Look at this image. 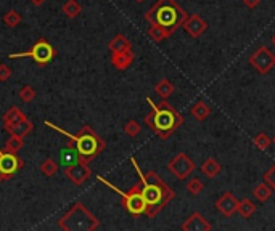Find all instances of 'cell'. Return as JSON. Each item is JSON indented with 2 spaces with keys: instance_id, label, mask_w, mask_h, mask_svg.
<instances>
[{
  "instance_id": "7402d4cb",
  "label": "cell",
  "mask_w": 275,
  "mask_h": 231,
  "mask_svg": "<svg viewBox=\"0 0 275 231\" xmlns=\"http://www.w3.org/2000/svg\"><path fill=\"white\" fill-rule=\"evenodd\" d=\"M190 113H191V116L195 117V120H198V122H203V120H206L211 116V108L204 103V101H196V103L191 106V110H190Z\"/></svg>"
},
{
  "instance_id": "52a82bcc",
  "label": "cell",
  "mask_w": 275,
  "mask_h": 231,
  "mask_svg": "<svg viewBox=\"0 0 275 231\" xmlns=\"http://www.w3.org/2000/svg\"><path fill=\"white\" fill-rule=\"evenodd\" d=\"M57 55V52H55L53 45L50 42H47L45 39H39L36 44L27 52H23V53H10L8 58L10 59H16V58H31L32 61H36L37 64L40 66H45L49 64L50 61L55 58Z\"/></svg>"
},
{
  "instance_id": "d590c367",
  "label": "cell",
  "mask_w": 275,
  "mask_h": 231,
  "mask_svg": "<svg viewBox=\"0 0 275 231\" xmlns=\"http://www.w3.org/2000/svg\"><path fill=\"white\" fill-rule=\"evenodd\" d=\"M243 3L248 6L250 10H254V8H258V6H259L261 0H243Z\"/></svg>"
},
{
  "instance_id": "836d02e7",
  "label": "cell",
  "mask_w": 275,
  "mask_h": 231,
  "mask_svg": "<svg viewBox=\"0 0 275 231\" xmlns=\"http://www.w3.org/2000/svg\"><path fill=\"white\" fill-rule=\"evenodd\" d=\"M263 180L264 181H267L269 185L274 188V191H275V164L267 171L266 173H264V176H263Z\"/></svg>"
},
{
  "instance_id": "9c48e42d",
  "label": "cell",
  "mask_w": 275,
  "mask_h": 231,
  "mask_svg": "<svg viewBox=\"0 0 275 231\" xmlns=\"http://www.w3.org/2000/svg\"><path fill=\"white\" fill-rule=\"evenodd\" d=\"M250 64L256 69L259 74H269L272 67L275 66V55L269 47H259V49L250 57Z\"/></svg>"
},
{
  "instance_id": "83f0119b",
  "label": "cell",
  "mask_w": 275,
  "mask_h": 231,
  "mask_svg": "<svg viewBox=\"0 0 275 231\" xmlns=\"http://www.w3.org/2000/svg\"><path fill=\"white\" fill-rule=\"evenodd\" d=\"M24 143V138L23 137H18V135H10V138L6 140L5 143V151H10V153H18L19 149L23 148Z\"/></svg>"
},
{
  "instance_id": "f35d334b",
  "label": "cell",
  "mask_w": 275,
  "mask_h": 231,
  "mask_svg": "<svg viewBox=\"0 0 275 231\" xmlns=\"http://www.w3.org/2000/svg\"><path fill=\"white\" fill-rule=\"evenodd\" d=\"M271 40H272V44L275 45V34H274V36H272V39H271Z\"/></svg>"
},
{
  "instance_id": "3957f363",
  "label": "cell",
  "mask_w": 275,
  "mask_h": 231,
  "mask_svg": "<svg viewBox=\"0 0 275 231\" xmlns=\"http://www.w3.org/2000/svg\"><path fill=\"white\" fill-rule=\"evenodd\" d=\"M187 18V11L179 5L177 0H156L155 5L145 11V19L150 24L163 26L173 34L182 28Z\"/></svg>"
},
{
  "instance_id": "d6986e66",
  "label": "cell",
  "mask_w": 275,
  "mask_h": 231,
  "mask_svg": "<svg viewBox=\"0 0 275 231\" xmlns=\"http://www.w3.org/2000/svg\"><path fill=\"white\" fill-rule=\"evenodd\" d=\"M200 171L208 176V178H216V176L221 173V171H222V166L219 164L217 162V159H214V158H208L206 159L203 164H201V167H200Z\"/></svg>"
},
{
  "instance_id": "ffe728a7",
  "label": "cell",
  "mask_w": 275,
  "mask_h": 231,
  "mask_svg": "<svg viewBox=\"0 0 275 231\" xmlns=\"http://www.w3.org/2000/svg\"><path fill=\"white\" fill-rule=\"evenodd\" d=\"M147 34H148V37L156 44H160V42H163V40H166L173 36V32H171L169 29L163 28V26H158V24H151L147 31Z\"/></svg>"
},
{
  "instance_id": "7c38bea8",
  "label": "cell",
  "mask_w": 275,
  "mask_h": 231,
  "mask_svg": "<svg viewBox=\"0 0 275 231\" xmlns=\"http://www.w3.org/2000/svg\"><path fill=\"white\" fill-rule=\"evenodd\" d=\"M182 28L190 37L198 39L208 31V23H206L200 15H188V18L185 19V23L182 24Z\"/></svg>"
},
{
  "instance_id": "7a4b0ae2",
  "label": "cell",
  "mask_w": 275,
  "mask_h": 231,
  "mask_svg": "<svg viewBox=\"0 0 275 231\" xmlns=\"http://www.w3.org/2000/svg\"><path fill=\"white\" fill-rule=\"evenodd\" d=\"M147 103L151 106V113L143 117L145 125L150 127L161 140H168L183 124L182 114L168 103V100L155 103L150 97H147Z\"/></svg>"
},
{
  "instance_id": "ab89813d",
  "label": "cell",
  "mask_w": 275,
  "mask_h": 231,
  "mask_svg": "<svg viewBox=\"0 0 275 231\" xmlns=\"http://www.w3.org/2000/svg\"><path fill=\"white\" fill-rule=\"evenodd\" d=\"M135 2H139V3H140V2H145V0H135Z\"/></svg>"
},
{
  "instance_id": "60d3db41",
  "label": "cell",
  "mask_w": 275,
  "mask_h": 231,
  "mask_svg": "<svg viewBox=\"0 0 275 231\" xmlns=\"http://www.w3.org/2000/svg\"><path fill=\"white\" fill-rule=\"evenodd\" d=\"M272 143H275V137H274V138H272Z\"/></svg>"
},
{
  "instance_id": "5b68a950",
  "label": "cell",
  "mask_w": 275,
  "mask_h": 231,
  "mask_svg": "<svg viewBox=\"0 0 275 231\" xmlns=\"http://www.w3.org/2000/svg\"><path fill=\"white\" fill-rule=\"evenodd\" d=\"M98 225V219L82 202H76L58 222V227L65 231H93Z\"/></svg>"
},
{
  "instance_id": "8d00e7d4",
  "label": "cell",
  "mask_w": 275,
  "mask_h": 231,
  "mask_svg": "<svg viewBox=\"0 0 275 231\" xmlns=\"http://www.w3.org/2000/svg\"><path fill=\"white\" fill-rule=\"evenodd\" d=\"M10 178V176L8 175H5L3 172H0V183H3V181H6V180H8Z\"/></svg>"
},
{
  "instance_id": "1f68e13d",
  "label": "cell",
  "mask_w": 275,
  "mask_h": 231,
  "mask_svg": "<svg viewBox=\"0 0 275 231\" xmlns=\"http://www.w3.org/2000/svg\"><path fill=\"white\" fill-rule=\"evenodd\" d=\"M124 132H126L127 137L135 138L137 135H139V133L142 132V127H140V124H139V122H137V120L130 119V120H127V122H126V125H124Z\"/></svg>"
},
{
  "instance_id": "9a60e30c",
  "label": "cell",
  "mask_w": 275,
  "mask_h": 231,
  "mask_svg": "<svg viewBox=\"0 0 275 231\" xmlns=\"http://www.w3.org/2000/svg\"><path fill=\"white\" fill-rule=\"evenodd\" d=\"M60 162H61V166H63L65 169L66 167H71L74 164H78V162H81L79 151L76 149L73 141H71L70 146H66V148H63L60 151Z\"/></svg>"
},
{
  "instance_id": "44dd1931",
  "label": "cell",
  "mask_w": 275,
  "mask_h": 231,
  "mask_svg": "<svg viewBox=\"0 0 275 231\" xmlns=\"http://www.w3.org/2000/svg\"><path fill=\"white\" fill-rule=\"evenodd\" d=\"M272 194H274V188H272L267 181L259 183V185H256V186H254V189H253V196H254V198H256L259 202L269 201V199L272 198Z\"/></svg>"
},
{
  "instance_id": "ac0fdd59",
  "label": "cell",
  "mask_w": 275,
  "mask_h": 231,
  "mask_svg": "<svg viewBox=\"0 0 275 231\" xmlns=\"http://www.w3.org/2000/svg\"><path fill=\"white\" fill-rule=\"evenodd\" d=\"M108 49H109V52H111V53H119V52L132 50V44H130V40L126 36L118 34V36H114L111 40H109Z\"/></svg>"
},
{
  "instance_id": "4316f807",
  "label": "cell",
  "mask_w": 275,
  "mask_h": 231,
  "mask_svg": "<svg viewBox=\"0 0 275 231\" xmlns=\"http://www.w3.org/2000/svg\"><path fill=\"white\" fill-rule=\"evenodd\" d=\"M185 188H187V191L191 196H198L204 191V183L198 178V176H191V178L187 181V185H185Z\"/></svg>"
},
{
  "instance_id": "277c9868",
  "label": "cell",
  "mask_w": 275,
  "mask_h": 231,
  "mask_svg": "<svg viewBox=\"0 0 275 231\" xmlns=\"http://www.w3.org/2000/svg\"><path fill=\"white\" fill-rule=\"evenodd\" d=\"M45 125L53 128V130L60 132L61 135H65V137L70 138V141H73L76 149L79 151L81 162H91V161H93L103 151V149H105V141H103L98 137V135L95 133V130H92V127H89V125H84L78 133L66 132L61 127L52 124L50 120H45Z\"/></svg>"
},
{
  "instance_id": "5bb4252c",
  "label": "cell",
  "mask_w": 275,
  "mask_h": 231,
  "mask_svg": "<svg viewBox=\"0 0 275 231\" xmlns=\"http://www.w3.org/2000/svg\"><path fill=\"white\" fill-rule=\"evenodd\" d=\"M183 231H211L212 225L206 220V217L200 212H193L181 227Z\"/></svg>"
},
{
  "instance_id": "e0dca14e",
  "label": "cell",
  "mask_w": 275,
  "mask_h": 231,
  "mask_svg": "<svg viewBox=\"0 0 275 231\" xmlns=\"http://www.w3.org/2000/svg\"><path fill=\"white\" fill-rule=\"evenodd\" d=\"M2 119H3V128H5V132H6L10 127L19 124V122L24 120V119H27V117H26V114H24L21 110H19V108L11 106L10 110L3 114V117H2Z\"/></svg>"
},
{
  "instance_id": "8fae6325",
  "label": "cell",
  "mask_w": 275,
  "mask_h": 231,
  "mask_svg": "<svg viewBox=\"0 0 275 231\" xmlns=\"http://www.w3.org/2000/svg\"><path fill=\"white\" fill-rule=\"evenodd\" d=\"M65 173L76 186H81V185H84L89 178H91L92 171L89 169L87 162H78V164H74L71 167H66Z\"/></svg>"
},
{
  "instance_id": "30bf717a",
  "label": "cell",
  "mask_w": 275,
  "mask_h": 231,
  "mask_svg": "<svg viewBox=\"0 0 275 231\" xmlns=\"http://www.w3.org/2000/svg\"><path fill=\"white\" fill-rule=\"evenodd\" d=\"M23 167H24V161L19 158V156H16V153L0 149V172H3L5 175H8L11 178V176L18 171H21Z\"/></svg>"
},
{
  "instance_id": "8992f818",
  "label": "cell",
  "mask_w": 275,
  "mask_h": 231,
  "mask_svg": "<svg viewBox=\"0 0 275 231\" xmlns=\"http://www.w3.org/2000/svg\"><path fill=\"white\" fill-rule=\"evenodd\" d=\"M97 180L100 183H103L105 186H108L109 189H113L114 193H118L122 199V206L127 210L130 215L134 217H139V215H143L147 210V201L143 198V193H142V183H137L132 188L129 189V191H122L118 186H114L111 181H108L106 178H103L101 175L97 176Z\"/></svg>"
},
{
  "instance_id": "4fadbf2b",
  "label": "cell",
  "mask_w": 275,
  "mask_h": 231,
  "mask_svg": "<svg viewBox=\"0 0 275 231\" xmlns=\"http://www.w3.org/2000/svg\"><path fill=\"white\" fill-rule=\"evenodd\" d=\"M216 209L224 217H227V219H229V217H232L238 210V199L235 198V196H233V193L225 191L221 196V198L216 201Z\"/></svg>"
},
{
  "instance_id": "f1b7e54d",
  "label": "cell",
  "mask_w": 275,
  "mask_h": 231,
  "mask_svg": "<svg viewBox=\"0 0 275 231\" xmlns=\"http://www.w3.org/2000/svg\"><path fill=\"white\" fill-rule=\"evenodd\" d=\"M254 146H256L258 149H261V151H266V149H269V146L272 145V138L269 137L267 133H258L256 137H254L253 140Z\"/></svg>"
},
{
  "instance_id": "4dcf8cb0",
  "label": "cell",
  "mask_w": 275,
  "mask_h": 231,
  "mask_svg": "<svg viewBox=\"0 0 275 231\" xmlns=\"http://www.w3.org/2000/svg\"><path fill=\"white\" fill-rule=\"evenodd\" d=\"M3 23L8 26V28H16V26L21 23V15L15 10L6 11L3 15Z\"/></svg>"
},
{
  "instance_id": "f546056e",
  "label": "cell",
  "mask_w": 275,
  "mask_h": 231,
  "mask_svg": "<svg viewBox=\"0 0 275 231\" xmlns=\"http://www.w3.org/2000/svg\"><path fill=\"white\" fill-rule=\"evenodd\" d=\"M58 169H60V166L53 159H50V158L45 159L42 164H40V171H42V173L47 175V176H53L55 173L58 172Z\"/></svg>"
},
{
  "instance_id": "603a6c76",
  "label": "cell",
  "mask_w": 275,
  "mask_h": 231,
  "mask_svg": "<svg viewBox=\"0 0 275 231\" xmlns=\"http://www.w3.org/2000/svg\"><path fill=\"white\" fill-rule=\"evenodd\" d=\"M34 130V124L29 120V119H24V120H21L19 124H16V125H13V127H10L8 132L10 135H18V137H27L31 132Z\"/></svg>"
},
{
  "instance_id": "6da1fadb",
  "label": "cell",
  "mask_w": 275,
  "mask_h": 231,
  "mask_svg": "<svg viewBox=\"0 0 275 231\" xmlns=\"http://www.w3.org/2000/svg\"><path fill=\"white\" fill-rule=\"evenodd\" d=\"M130 164L134 166L135 172L140 178V183H142V193H143V198L147 201L145 215L150 217V219H153V217H156L176 198V191L156 172L148 171L147 173H143L134 158H130Z\"/></svg>"
},
{
  "instance_id": "cb8c5ba5",
  "label": "cell",
  "mask_w": 275,
  "mask_h": 231,
  "mask_svg": "<svg viewBox=\"0 0 275 231\" xmlns=\"http://www.w3.org/2000/svg\"><path fill=\"white\" fill-rule=\"evenodd\" d=\"M256 204H254L250 198H245L242 201H238V210L237 212L243 217V219H250V217L254 215V212H256Z\"/></svg>"
},
{
  "instance_id": "484cf974",
  "label": "cell",
  "mask_w": 275,
  "mask_h": 231,
  "mask_svg": "<svg viewBox=\"0 0 275 231\" xmlns=\"http://www.w3.org/2000/svg\"><path fill=\"white\" fill-rule=\"evenodd\" d=\"M61 11H63V15H66L68 18H76V16L81 15L82 6L78 0H68V2L63 5V8H61Z\"/></svg>"
},
{
  "instance_id": "2e32d148",
  "label": "cell",
  "mask_w": 275,
  "mask_h": 231,
  "mask_svg": "<svg viewBox=\"0 0 275 231\" xmlns=\"http://www.w3.org/2000/svg\"><path fill=\"white\" fill-rule=\"evenodd\" d=\"M134 52L132 50H126V52H119V53H111V63L116 69L119 71H126L127 67L132 64L134 61Z\"/></svg>"
},
{
  "instance_id": "ba28073f",
  "label": "cell",
  "mask_w": 275,
  "mask_h": 231,
  "mask_svg": "<svg viewBox=\"0 0 275 231\" xmlns=\"http://www.w3.org/2000/svg\"><path fill=\"white\" fill-rule=\"evenodd\" d=\"M195 169H196V164L190 159V156L185 153L176 154L174 158L168 162V171L181 181L187 180L188 176L195 172Z\"/></svg>"
},
{
  "instance_id": "d4e9b609",
  "label": "cell",
  "mask_w": 275,
  "mask_h": 231,
  "mask_svg": "<svg viewBox=\"0 0 275 231\" xmlns=\"http://www.w3.org/2000/svg\"><path fill=\"white\" fill-rule=\"evenodd\" d=\"M174 90H176V87L169 82L168 79H163V80H160L156 85H155V92H156V95H160V97L163 98V100H168L171 95L174 93Z\"/></svg>"
},
{
  "instance_id": "e575fe53",
  "label": "cell",
  "mask_w": 275,
  "mask_h": 231,
  "mask_svg": "<svg viewBox=\"0 0 275 231\" xmlns=\"http://www.w3.org/2000/svg\"><path fill=\"white\" fill-rule=\"evenodd\" d=\"M11 77V67L6 64H0V82H6Z\"/></svg>"
},
{
  "instance_id": "d6a6232c",
  "label": "cell",
  "mask_w": 275,
  "mask_h": 231,
  "mask_svg": "<svg viewBox=\"0 0 275 231\" xmlns=\"http://www.w3.org/2000/svg\"><path fill=\"white\" fill-rule=\"evenodd\" d=\"M36 98V92L31 85H24L21 90H19V100L24 101V103H31V101Z\"/></svg>"
},
{
  "instance_id": "74e56055",
  "label": "cell",
  "mask_w": 275,
  "mask_h": 231,
  "mask_svg": "<svg viewBox=\"0 0 275 231\" xmlns=\"http://www.w3.org/2000/svg\"><path fill=\"white\" fill-rule=\"evenodd\" d=\"M32 2H34V3H36V5H40V3H42V2H44V0H32Z\"/></svg>"
}]
</instances>
